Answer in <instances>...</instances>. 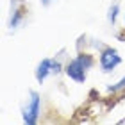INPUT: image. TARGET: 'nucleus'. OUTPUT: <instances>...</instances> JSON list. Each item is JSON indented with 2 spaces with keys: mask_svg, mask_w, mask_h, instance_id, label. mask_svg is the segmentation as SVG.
<instances>
[{
  "mask_svg": "<svg viewBox=\"0 0 125 125\" xmlns=\"http://www.w3.org/2000/svg\"><path fill=\"white\" fill-rule=\"evenodd\" d=\"M39 115H41V93L36 89H29L25 105L21 109V122L25 125H36L39 122Z\"/></svg>",
  "mask_w": 125,
  "mask_h": 125,
  "instance_id": "f257e3e1",
  "label": "nucleus"
},
{
  "mask_svg": "<svg viewBox=\"0 0 125 125\" xmlns=\"http://www.w3.org/2000/svg\"><path fill=\"white\" fill-rule=\"evenodd\" d=\"M123 62L122 54L115 47H100L98 50V68L102 73H113Z\"/></svg>",
  "mask_w": 125,
  "mask_h": 125,
  "instance_id": "f03ea898",
  "label": "nucleus"
},
{
  "mask_svg": "<svg viewBox=\"0 0 125 125\" xmlns=\"http://www.w3.org/2000/svg\"><path fill=\"white\" fill-rule=\"evenodd\" d=\"M9 16H7V31L13 34L23 25L27 18V4L23 0H11L9 2Z\"/></svg>",
  "mask_w": 125,
  "mask_h": 125,
  "instance_id": "7ed1b4c3",
  "label": "nucleus"
},
{
  "mask_svg": "<svg viewBox=\"0 0 125 125\" xmlns=\"http://www.w3.org/2000/svg\"><path fill=\"white\" fill-rule=\"evenodd\" d=\"M64 75L70 79V81L77 82V84H84L86 79H88V70L79 62V59L75 55H73V57L64 64Z\"/></svg>",
  "mask_w": 125,
  "mask_h": 125,
  "instance_id": "20e7f679",
  "label": "nucleus"
},
{
  "mask_svg": "<svg viewBox=\"0 0 125 125\" xmlns=\"http://www.w3.org/2000/svg\"><path fill=\"white\" fill-rule=\"evenodd\" d=\"M50 75H54V57H43L36 64L34 70V79L38 84H43Z\"/></svg>",
  "mask_w": 125,
  "mask_h": 125,
  "instance_id": "39448f33",
  "label": "nucleus"
},
{
  "mask_svg": "<svg viewBox=\"0 0 125 125\" xmlns=\"http://www.w3.org/2000/svg\"><path fill=\"white\" fill-rule=\"evenodd\" d=\"M120 13H122L120 4H118V2H113V4L109 5V9H107V14H105L107 23H109L111 27H115V25H116V21H118V16H120Z\"/></svg>",
  "mask_w": 125,
  "mask_h": 125,
  "instance_id": "423d86ee",
  "label": "nucleus"
},
{
  "mask_svg": "<svg viewBox=\"0 0 125 125\" xmlns=\"http://www.w3.org/2000/svg\"><path fill=\"white\" fill-rule=\"evenodd\" d=\"M75 57L79 59V62H81V64H82L84 68H86L88 72H89V70H91V68L96 64L95 55H93V54H89V52H77Z\"/></svg>",
  "mask_w": 125,
  "mask_h": 125,
  "instance_id": "0eeeda50",
  "label": "nucleus"
},
{
  "mask_svg": "<svg viewBox=\"0 0 125 125\" xmlns=\"http://www.w3.org/2000/svg\"><path fill=\"white\" fill-rule=\"evenodd\" d=\"M105 91H107V93H113V95H116V93H122V91H125V75H123L122 79H118L116 82L109 84V86L105 88Z\"/></svg>",
  "mask_w": 125,
  "mask_h": 125,
  "instance_id": "6e6552de",
  "label": "nucleus"
},
{
  "mask_svg": "<svg viewBox=\"0 0 125 125\" xmlns=\"http://www.w3.org/2000/svg\"><path fill=\"white\" fill-rule=\"evenodd\" d=\"M54 2H57V0H39V4H41V7H50Z\"/></svg>",
  "mask_w": 125,
  "mask_h": 125,
  "instance_id": "1a4fd4ad",
  "label": "nucleus"
},
{
  "mask_svg": "<svg viewBox=\"0 0 125 125\" xmlns=\"http://www.w3.org/2000/svg\"><path fill=\"white\" fill-rule=\"evenodd\" d=\"M123 29H125V11H123Z\"/></svg>",
  "mask_w": 125,
  "mask_h": 125,
  "instance_id": "9d476101",
  "label": "nucleus"
}]
</instances>
